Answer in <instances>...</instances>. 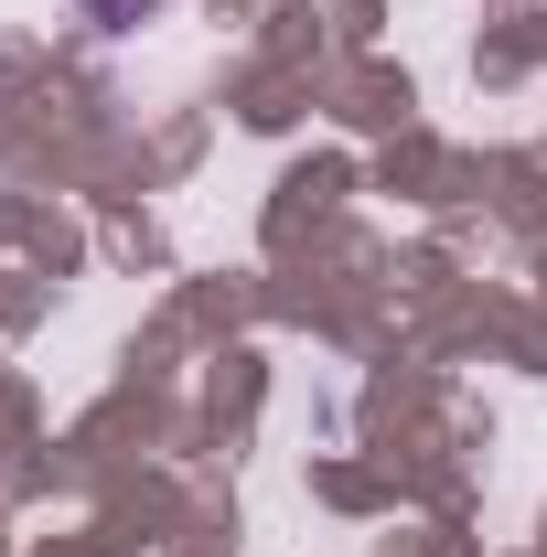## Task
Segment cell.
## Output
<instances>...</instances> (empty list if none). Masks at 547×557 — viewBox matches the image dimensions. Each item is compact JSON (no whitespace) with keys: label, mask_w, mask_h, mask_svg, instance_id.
<instances>
[{"label":"cell","mask_w":547,"mask_h":557,"mask_svg":"<svg viewBox=\"0 0 547 557\" xmlns=\"http://www.w3.org/2000/svg\"><path fill=\"white\" fill-rule=\"evenodd\" d=\"M86 11H97L108 33H130V22H139V11H150V0H86Z\"/></svg>","instance_id":"6da1fadb"}]
</instances>
